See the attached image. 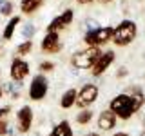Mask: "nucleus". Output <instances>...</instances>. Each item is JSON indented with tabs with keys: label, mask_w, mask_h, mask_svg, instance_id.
Listing matches in <instances>:
<instances>
[{
	"label": "nucleus",
	"mask_w": 145,
	"mask_h": 136,
	"mask_svg": "<svg viewBox=\"0 0 145 136\" xmlns=\"http://www.w3.org/2000/svg\"><path fill=\"white\" fill-rule=\"evenodd\" d=\"M109 109L116 114V118H120V120H129V118L134 114L131 94H127V93L116 94V96L111 100V103H109Z\"/></svg>",
	"instance_id": "3"
},
{
	"label": "nucleus",
	"mask_w": 145,
	"mask_h": 136,
	"mask_svg": "<svg viewBox=\"0 0 145 136\" xmlns=\"http://www.w3.org/2000/svg\"><path fill=\"white\" fill-rule=\"evenodd\" d=\"M91 29H98V24L94 20H87V31H91Z\"/></svg>",
	"instance_id": "27"
},
{
	"label": "nucleus",
	"mask_w": 145,
	"mask_h": 136,
	"mask_svg": "<svg viewBox=\"0 0 145 136\" xmlns=\"http://www.w3.org/2000/svg\"><path fill=\"white\" fill-rule=\"evenodd\" d=\"M54 62H51V60H42L38 63V71L42 73V75H45V73H51V71H54Z\"/></svg>",
	"instance_id": "21"
},
{
	"label": "nucleus",
	"mask_w": 145,
	"mask_h": 136,
	"mask_svg": "<svg viewBox=\"0 0 145 136\" xmlns=\"http://www.w3.org/2000/svg\"><path fill=\"white\" fill-rule=\"evenodd\" d=\"M116 114L111 111V109H105L98 114V120H96V125L100 131H112L116 127Z\"/></svg>",
	"instance_id": "11"
},
{
	"label": "nucleus",
	"mask_w": 145,
	"mask_h": 136,
	"mask_svg": "<svg viewBox=\"0 0 145 136\" xmlns=\"http://www.w3.org/2000/svg\"><path fill=\"white\" fill-rule=\"evenodd\" d=\"M47 136H74V133H72V127H71V122L69 120L58 122Z\"/></svg>",
	"instance_id": "14"
},
{
	"label": "nucleus",
	"mask_w": 145,
	"mask_h": 136,
	"mask_svg": "<svg viewBox=\"0 0 145 136\" xmlns=\"http://www.w3.org/2000/svg\"><path fill=\"white\" fill-rule=\"evenodd\" d=\"M40 49L47 54H58L62 53L63 44L60 40V35L58 33H45V36L42 38V44H40Z\"/></svg>",
	"instance_id": "9"
},
{
	"label": "nucleus",
	"mask_w": 145,
	"mask_h": 136,
	"mask_svg": "<svg viewBox=\"0 0 145 136\" xmlns=\"http://www.w3.org/2000/svg\"><path fill=\"white\" fill-rule=\"evenodd\" d=\"M136 24L133 20H121L120 24L114 27V35H112V42L120 47L129 45L136 38Z\"/></svg>",
	"instance_id": "4"
},
{
	"label": "nucleus",
	"mask_w": 145,
	"mask_h": 136,
	"mask_svg": "<svg viewBox=\"0 0 145 136\" xmlns=\"http://www.w3.org/2000/svg\"><path fill=\"white\" fill-rule=\"evenodd\" d=\"M114 62V51H102V54L98 56V60L94 62V65L91 67V75L93 76H102L109 67L111 63Z\"/></svg>",
	"instance_id": "10"
},
{
	"label": "nucleus",
	"mask_w": 145,
	"mask_h": 136,
	"mask_svg": "<svg viewBox=\"0 0 145 136\" xmlns=\"http://www.w3.org/2000/svg\"><path fill=\"white\" fill-rule=\"evenodd\" d=\"M100 54H102V49L100 47H85L82 51L72 53L69 62L74 69H91L94 65V62L98 60Z\"/></svg>",
	"instance_id": "1"
},
{
	"label": "nucleus",
	"mask_w": 145,
	"mask_h": 136,
	"mask_svg": "<svg viewBox=\"0 0 145 136\" xmlns=\"http://www.w3.org/2000/svg\"><path fill=\"white\" fill-rule=\"evenodd\" d=\"M20 33H22V36H24L25 40H33V36L36 35V27H35L33 24H31V22H27V24L22 26Z\"/></svg>",
	"instance_id": "19"
},
{
	"label": "nucleus",
	"mask_w": 145,
	"mask_h": 136,
	"mask_svg": "<svg viewBox=\"0 0 145 136\" xmlns=\"http://www.w3.org/2000/svg\"><path fill=\"white\" fill-rule=\"evenodd\" d=\"M33 120H35V112L31 105H22L16 111V133L18 134H27L33 127Z\"/></svg>",
	"instance_id": "7"
},
{
	"label": "nucleus",
	"mask_w": 145,
	"mask_h": 136,
	"mask_svg": "<svg viewBox=\"0 0 145 136\" xmlns=\"http://www.w3.org/2000/svg\"><path fill=\"white\" fill-rule=\"evenodd\" d=\"M127 73H129V71H127L125 67H120L118 73H116V76H118V78H123V76H127Z\"/></svg>",
	"instance_id": "26"
},
{
	"label": "nucleus",
	"mask_w": 145,
	"mask_h": 136,
	"mask_svg": "<svg viewBox=\"0 0 145 136\" xmlns=\"http://www.w3.org/2000/svg\"><path fill=\"white\" fill-rule=\"evenodd\" d=\"M47 91H49V80L47 76L38 73V75L33 76L29 84V89H27V94H29L31 102H42V100L47 96Z\"/></svg>",
	"instance_id": "5"
},
{
	"label": "nucleus",
	"mask_w": 145,
	"mask_h": 136,
	"mask_svg": "<svg viewBox=\"0 0 145 136\" xmlns=\"http://www.w3.org/2000/svg\"><path fill=\"white\" fill-rule=\"evenodd\" d=\"M127 94H131V100H133V107H134V112H138L140 109L143 107V103H145V96H143L142 89H138V87H131V89H129V93H127Z\"/></svg>",
	"instance_id": "15"
},
{
	"label": "nucleus",
	"mask_w": 145,
	"mask_h": 136,
	"mask_svg": "<svg viewBox=\"0 0 145 136\" xmlns=\"http://www.w3.org/2000/svg\"><path fill=\"white\" fill-rule=\"evenodd\" d=\"M0 15L2 16H13V2H9V0L0 2Z\"/></svg>",
	"instance_id": "20"
},
{
	"label": "nucleus",
	"mask_w": 145,
	"mask_h": 136,
	"mask_svg": "<svg viewBox=\"0 0 145 136\" xmlns=\"http://www.w3.org/2000/svg\"><path fill=\"white\" fill-rule=\"evenodd\" d=\"M85 136H102V134H100V133H87Z\"/></svg>",
	"instance_id": "30"
},
{
	"label": "nucleus",
	"mask_w": 145,
	"mask_h": 136,
	"mask_svg": "<svg viewBox=\"0 0 145 136\" xmlns=\"http://www.w3.org/2000/svg\"><path fill=\"white\" fill-rule=\"evenodd\" d=\"M76 96H78V91L76 87H69L63 91L62 98H60V107L62 109H72L76 105Z\"/></svg>",
	"instance_id": "12"
},
{
	"label": "nucleus",
	"mask_w": 145,
	"mask_h": 136,
	"mask_svg": "<svg viewBox=\"0 0 145 136\" xmlns=\"http://www.w3.org/2000/svg\"><path fill=\"white\" fill-rule=\"evenodd\" d=\"M31 51H33V40H24L22 44H18L16 45V49H15V53H16V56H27V54H31Z\"/></svg>",
	"instance_id": "18"
},
{
	"label": "nucleus",
	"mask_w": 145,
	"mask_h": 136,
	"mask_svg": "<svg viewBox=\"0 0 145 136\" xmlns=\"http://www.w3.org/2000/svg\"><path fill=\"white\" fill-rule=\"evenodd\" d=\"M44 0H20V11L24 15H33V13L42 6Z\"/></svg>",
	"instance_id": "16"
},
{
	"label": "nucleus",
	"mask_w": 145,
	"mask_h": 136,
	"mask_svg": "<svg viewBox=\"0 0 145 136\" xmlns=\"http://www.w3.org/2000/svg\"><path fill=\"white\" fill-rule=\"evenodd\" d=\"M112 136H131L129 133H125V131H120V133H114Z\"/></svg>",
	"instance_id": "28"
},
{
	"label": "nucleus",
	"mask_w": 145,
	"mask_h": 136,
	"mask_svg": "<svg viewBox=\"0 0 145 136\" xmlns=\"http://www.w3.org/2000/svg\"><path fill=\"white\" fill-rule=\"evenodd\" d=\"M140 136H145V129H143V131H142V134H140Z\"/></svg>",
	"instance_id": "33"
},
{
	"label": "nucleus",
	"mask_w": 145,
	"mask_h": 136,
	"mask_svg": "<svg viewBox=\"0 0 145 136\" xmlns=\"http://www.w3.org/2000/svg\"><path fill=\"white\" fill-rule=\"evenodd\" d=\"M94 118V112L91 109H82L80 112H76V124L78 125H89Z\"/></svg>",
	"instance_id": "17"
},
{
	"label": "nucleus",
	"mask_w": 145,
	"mask_h": 136,
	"mask_svg": "<svg viewBox=\"0 0 145 136\" xmlns=\"http://www.w3.org/2000/svg\"><path fill=\"white\" fill-rule=\"evenodd\" d=\"M78 4H82V6H85V4H91V2H94V0H76Z\"/></svg>",
	"instance_id": "29"
},
{
	"label": "nucleus",
	"mask_w": 145,
	"mask_h": 136,
	"mask_svg": "<svg viewBox=\"0 0 145 136\" xmlns=\"http://www.w3.org/2000/svg\"><path fill=\"white\" fill-rule=\"evenodd\" d=\"M98 2H102V4H109L111 0H98Z\"/></svg>",
	"instance_id": "32"
},
{
	"label": "nucleus",
	"mask_w": 145,
	"mask_h": 136,
	"mask_svg": "<svg viewBox=\"0 0 145 136\" xmlns=\"http://www.w3.org/2000/svg\"><path fill=\"white\" fill-rule=\"evenodd\" d=\"M9 127H11V124H9V120H4L2 124H0V136H4L9 131Z\"/></svg>",
	"instance_id": "25"
},
{
	"label": "nucleus",
	"mask_w": 145,
	"mask_h": 136,
	"mask_svg": "<svg viewBox=\"0 0 145 136\" xmlns=\"http://www.w3.org/2000/svg\"><path fill=\"white\" fill-rule=\"evenodd\" d=\"M31 73V65L29 62H25L24 58L20 56H15L11 60V67H9V76H11L13 82H16V84H22L27 76H29Z\"/></svg>",
	"instance_id": "8"
},
{
	"label": "nucleus",
	"mask_w": 145,
	"mask_h": 136,
	"mask_svg": "<svg viewBox=\"0 0 145 136\" xmlns=\"http://www.w3.org/2000/svg\"><path fill=\"white\" fill-rule=\"evenodd\" d=\"M4 96V89H2V85H0V98Z\"/></svg>",
	"instance_id": "31"
},
{
	"label": "nucleus",
	"mask_w": 145,
	"mask_h": 136,
	"mask_svg": "<svg viewBox=\"0 0 145 136\" xmlns=\"http://www.w3.org/2000/svg\"><path fill=\"white\" fill-rule=\"evenodd\" d=\"M20 94H22V84L13 82V84H11V91H9V98H11V100H18Z\"/></svg>",
	"instance_id": "23"
},
{
	"label": "nucleus",
	"mask_w": 145,
	"mask_h": 136,
	"mask_svg": "<svg viewBox=\"0 0 145 136\" xmlns=\"http://www.w3.org/2000/svg\"><path fill=\"white\" fill-rule=\"evenodd\" d=\"M112 35H114V27L111 26H102L98 29H91L84 35V44L87 47H102L103 44L112 42Z\"/></svg>",
	"instance_id": "2"
},
{
	"label": "nucleus",
	"mask_w": 145,
	"mask_h": 136,
	"mask_svg": "<svg viewBox=\"0 0 145 136\" xmlns=\"http://www.w3.org/2000/svg\"><path fill=\"white\" fill-rule=\"evenodd\" d=\"M20 20H22V18L18 16V15H13L11 18H9V22L4 26V31H2V40H4V42H9V40L15 36L16 26L20 24Z\"/></svg>",
	"instance_id": "13"
},
{
	"label": "nucleus",
	"mask_w": 145,
	"mask_h": 136,
	"mask_svg": "<svg viewBox=\"0 0 145 136\" xmlns=\"http://www.w3.org/2000/svg\"><path fill=\"white\" fill-rule=\"evenodd\" d=\"M60 18H62V22H63V24H65V27H67V26H69L72 20H74V11H72L71 7H67L65 11H62Z\"/></svg>",
	"instance_id": "22"
},
{
	"label": "nucleus",
	"mask_w": 145,
	"mask_h": 136,
	"mask_svg": "<svg viewBox=\"0 0 145 136\" xmlns=\"http://www.w3.org/2000/svg\"><path fill=\"white\" fill-rule=\"evenodd\" d=\"M9 112H11V105H4V107H0V124H2L4 120H7Z\"/></svg>",
	"instance_id": "24"
},
{
	"label": "nucleus",
	"mask_w": 145,
	"mask_h": 136,
	"mask_svg": "<svg viewBox=\"0 0 145 136\" xmlns=\"http://www.w3.org/2000/svg\"><path fill=\"white\" fill-rule=\"evenodd\" d=\"M98 94H100V89H98L96 84H84L78 89L76 107H78V109H89L98 100Z\"/></svg>",
	"instance_id": "6"
}]
</instances>
